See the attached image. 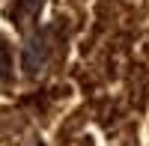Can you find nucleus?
I'll list each match as a JSON object with an SVG mask.
<instances>
[{
  "instance_id": "obj_2",
  "label": "nucleus",
  "mask_w": 149,
  "mask_h": 146,
  "mask_svg": "<svg viewBox=\"0 0 149 146\" xmlns=\"http://www.w3.org/2000/svg\"><path fill=\"white\" fill-rule=\"evenodd\" d=\"M9 69H12V57H9V48L0 42V81L9 78Z\"/></svg>"
},
{
  "instance_id": "obj_1",
  "label": "nucleus",
  "mask_w": 149,
  "mask_h": 146,
  "mask_svg": "<svg viewBox=\"0 0 149 146\" xmlns=\"http://www.w3.org/2000/svg\"><path fill=\"white\" fill-rule=\"evenodd\" d=\"M45 57H48V45H45V36H33V39L27 42V48H24V69L30 72H39V66L45 63Z\"/></svg>"
}]
</instances>
